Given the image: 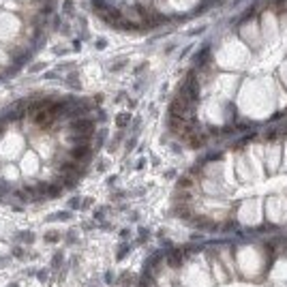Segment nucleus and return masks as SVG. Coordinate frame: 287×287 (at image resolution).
Wrapping results in <instances>:
<instances>
[{
    "label": "nucleus",
    "mask_w": 287,
    "mask_h": 287,
    "mask_svg": "<svg viewBox=\"0 0 287 287\" xmlns=\"http://www.w3.org/2000/svg\"><path fill=\"white\" fill-rule=\"evenodd\" d=\"M54 0H0V77L15 71L41 41Z\"/></svg>",
    "instance_id": "f257e3e1"
},
{
    "label": "nucleus",
    "mask_w": 287,
    "mask_h": 287,
    "mask_svg": "<svg viewBox=\"0 0 287 287\" xmlns=\"http://www.w3.org/2000/svg\"><path fill=\"white\" fill-rule=\"evenodd\" d=\"M182 255H184V251H180V249H172L167 255V264L172 266V268H178L182 264Z\"/></svg>",
    "instance_id": "f03ea898"
},
{
    "label": "nucleus",
    "mask_w": 287,
    "mask_h": 287,
    "mask_svg": "<svg viewBox=\"0 0 287 287\" xmlns=\"http://www.w3.org/2000/svg\"><path fill=\"white\" fill-rule=\"evenodd\" d=\"M24 244H32L34 242V233H30V231H26V233H19V236H17Z\"/></svg>",
    "instance_id": "7ed1b4c3"
},
{
    "label": "nucleus",
    "mask_w": 287,
    "mask_h": 287,
    "mask_svg": "<svg viewBox=\"0 0 287 287\" xmlns=\"http://www.w3.org/2000/svg\"><path fill=\"white\" fill-rule=\"evenodd\" d=\"M58 240H60V233H58V231H47V233H45V242L54 244V242H58Z\"/></svg>",
    "instance_id": "20e7f679"
},
{
    "label": "nucleus",
    "mask_w": 287,
    "mask_h": 287,
    "mask_svg": "<svg viewBox=\"0 0 287 287\" xmlns=\"http://www.w3.org/2000/svg\"><path fill=\"white\" fill-rule=\"evenodd\" d=\"M11 255L15 257V259H24V257H26V251L22 249V246H13V249H11Z\"/></svg>",
    "instance_id": "39448f33"
},
{
    "label": "nucleus",
    "mask_w": 287,
    "mask_h": 287,
    "mask_svg": "<svg viewBox=\"0 0 287 287\" xmlns=\"http://www.w3.org/2000/svg\"><path fill=\"white\" fill-rule=\"evenodd\" d=\"M60 266H62V253L58 251L54 257H51V268H60Z\"/></svg>",
    "instance_id": "423d86ee"
},
{
    "label": "nucleus",
    "mask_w": 287,
    "mask_h": 287,
    "mask_svg": "<svg viewBox=\"0 0 287 287\" xmlns=\"http://www.w3.org/2000/svg\"><path fill=\"white\" fill-rule=\"evenodd\" d=\"M36 279H39V281H45V279H47V270H39V272H36Z\"/></svg>",
    "instance_id": "0eeeda50"
},
{
    "label": "nucleus",
    "mask_w": 287,
    "mask_h": 287,
    "mask_svg": "<svg viewBox=\"0 0 287 287\" xmlns=\"http://www.w3.org/2000/svg\"><path fill=\"white\" fill-rule=\"evenodd\" d=\"M9 264V257H0V268H4Z\"/></svg>",
    "instance_id": "6e6552de"
},
{
    "label": "nucleus",
    "mask_w": 287,
    "mask_h": 287,
    "mask_svg": "<svg viewBox=\"0 0 287 287\" xmlns=\"http://www.w3.org/2000/svg\"><path fill=\"white\" fill-rule=\"evenodd\" d=\"M9 287H19V285H17V283H11V285H9Z\"/></svg>",
    "instance_id": "1a4fd4ad"
}]
</instances>
